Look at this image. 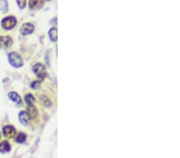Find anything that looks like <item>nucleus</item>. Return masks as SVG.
I'll return each mask as SVG.
<instances>
[{"label":"nucleus","instance_id":"obj_1","mask_svg":"<svg viewBox=\"0 0 180 158\" xmlns=\"http://www.w3.org/2000/svg\"><path fill=\"white\" fill-rule=\"evenodd\" d=\"M8 59L10 63L15 68L21 67L23 65V61H22L21 56L15 52H12L11 54H9Z\"/></svg>","mask_w":180,"mask_h":158},{"label":"nucleus","instance_id":"obj_2","mask_svg":"<svg viewBox=\"0 0 180 158\" xmlns=\"http://www.w3.org/2000/svg\"><path fill=\"white\" fill-rule=\"evenodd\" d=\"M33 71L40 80H43L46 75V68L42 63H37L33 66Z\"/></svg>","mask_w":180,"mask_h":158},{"label":"nucleus","instance_id":"obj_3","mask_svg":"<svg viewBox=\"0 0 180 158\" xmlns=\"http://www.w3.org/2000/svg\"><path fill=\"white\" fill-rule=\"evenodd\" d=\"M2 27L5 30H11L16 25V19L13 16L6 17L2 20Z\"/></svg>","mask_w":180,"mask_h":158},{"label":"nucleus","instance_id":"obj_4","mask_svg":"<svg viewBox=\"0 0 180 158\" xmlns=\"http://www.w3.org/2000/svg\"><path fill=\"white\" fill-rule=\"evenodd\" d=\"M12 43L13 41L9 36H0V49H8L9 47H11Z\"/></svg>","mask_w":180,"mask_h":158},{"label":"nucleus","instance_id":"obj_5","mask_svg":"<svg viewBox=\"0 0 180 158\" xmlns=\"http://www.w3.org/2000/svg\"><path fill=\"white\" fill-rule=\"evenodd\" d=\"M3 134L5 137L7 138H12L15 136L16 134V130L14 126H7L3 129Z\"/></svg>","mask_w":180,"mask_h":158},{"label":"nucleus","instance_id":"obj_6","mask_svg":"<svg viewBox=\"0 0 180 158\" xmlns=\"http://www.w3.org/2000/svg\"><path fill=\"white\" fill-rule=\"evenodd\" d=\"M34 30H35V27L31 23L27 22V23L22 24L21 29H20V33L22 35H27V34H31L34 31Z\"/></svg>","mask_w":180,"mask_h":158},{"label":"nucleus","instance_id":"obj_7","mask_svg":"<svg viewBox=\"0 0 180 158\" xmlns=\"http://www.w3.org/2000/svg\"><path fill=\"white\" fill-rule=\"evenodd\" d=\"M19 121L21 122L22 125H23V126H27V125H28L29 122H30V116H29V114H28L27 112L22 111L19 113Z\"/></svg>","mask_w":180,"mask_h":158},{"label":"nucleus","instance_id":"obj_8","mask_svg":"<svg viewBox=\"0 0 180 158\" xmlns=\"http://www.w3.org/2000/svg\"><path fill=\"white\" fill-rule=\"evenodd\" d=\"M11 150V145L7 141H3L0 143V153H7Z\"/></svg>","mask_w":180,"mask_h":158},{"label":"nucleus","instance_id":"obj_9","mask_svg":"<svg viewBox=\"0 0 180 158\" xmlns=\"http://www.w3.org/2000/svg\"><path fill=\"white\" fill-rule=\"evenodd\" d=\"M8 97L11 101H14V102H15L16 104H19V105H20V104L22 103L21 98H20L19 94L15 93V92H11V93H9Z\"/></svg>","mask_w":180,"mask_h":158},{"label":"nucleus","instance_id":"obj_10","mask_svg":"<svg viewBox=\"0 0 180 158\" xmlns=\"http://www.w3.org/2000/svg\"><path fill=\"white\" fill-rule=\"evenodd\" d=\"M43 1H40V0H31L29 3V5H30V8L32 9H37V8H40L43 5Z\"/></svg>","mask_w":180,"mask_h":158},{"label":"nucleus","instance_id":"obj_11","mask_svg":"<svg viewBox=\"0 0 180 158\" xmlns=\"http://www.w3.org/2000/svg\"><path fill=\"white\" fill-rule=\"evenodd\" d=\"M25 101H26V103L27 104L28 106H31L35 103V98H34V96L32 94L28 93V94L25 96Z\"/></svg>","mask_w":180,"mask_h":158},{"label":"nucleus","instance_id":"obj_12","mask_svg":"<svg viewBox=\"0 0 180 158\" xmlns=\"http://www.w3.org/2000/svg\"><path fill=\"white\" fill-rule=\"evenodd\" d=\"M49 37L51 39V41H57V29L55 27L51 28L49 31Z\"/></svg>","mask_w":180,"mask_h":158},{"label":"nucleus","instance_id":"obj_13","mask_svg":"<svg viewBox=\"0 0 180 158\" xmlns=\"http://www.w3.org/2000/svg\"><path fill=\"white\" fill-rule=\"evenodd\" d=\"M27 113L30 118H34V117H35L36 115H37V109H36L35 107H34V106H28Z\"/></svg>","mask_w":180,"mask_h":158},{"label":"nucleus","instance_id":"obj_14","mask_svg":"<svg viewBox=\"0 0 180 158\" xmlns=\"http://www.w3.org/2000/svg\"><path fill=\"white\" fill-rule=\"evenodd\" d=\"M26 139H27L26 134H23V133H19L15 137V141L18 142V143H23L26 141Z\"/></svg>","mask_w":180,"mask_h":158},{"label":"nucleus","instance_id":"obj_15","mask_svg":"<svg viewBox=\"0 0 180 158\" xmlns=\"http://www.w3.org/2000/svg\"><path fill=\"white\" fill-rule=\"evenodd\" d=\"M30 86L34 90H38L41 86V83H40V82H38V81H34L31 83V85H30Z\"/></svg>","mask_w":180,"mask_h":158},{"label":"nucleus","instance_id":"obj_16","mask_svg":"<svg viewBox=\"0 0 180 158\" xmlns=\"http://www.w3.org/2000/svg\"><path fill=\"white\" fill-rule=\"evenodd\" d=\"M0 10L3 11H7V3L6 1H0Z\"/></svg>","mask_w":180,"mask_h":158},{"label":"nucleus","instance_id":"obj_17","mask_svg":"<svg viewBox=\"0 0 180 158\" xmlns=\"http://www.w3.org/2000/svg\"><path fill=\"white\" fill-rule=\"evenodd\" d=\"M17 4L19 5V6L21 9L24 8L26 6V1L24 0H20V1H17Z\"/></svg>","mask_w":180,"mask_h":158},{"label":"nucleus","instance_id":"obj_18","mask_svg":"<svg viewBox=\"0 0 180 158\" xmlns=\"http://www.w3.org/2000/svg\"><path fill=\"white\" fill-rule=\"evenodd\" d=\"M0 137H1V134H0Z\"/></svg>","mask_w":180,"mask_h":158}]
</instances>
